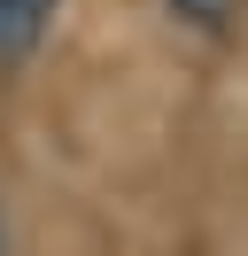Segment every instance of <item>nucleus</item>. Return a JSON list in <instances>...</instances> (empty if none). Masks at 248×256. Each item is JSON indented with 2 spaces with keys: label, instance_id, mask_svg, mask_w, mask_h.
Masks as SVG:
<instances>
[{
  "label": "nucleus",
  "instance_id": "7ed1b4c3",
  "mask_svg": "<svg viewBox=\"0 0 248 256\" xmlns=\"http://www.w3.org/2000/svg\"><path fill=\"white\" fill-rule=\"evenodd\" d=\"M0 256H8V233H0Z\"/></svg>",
  "mask_w": 248,
  "mask_h": 256
},
{
  "label": "nucleus",
  "instance_id": "f257e3e1",
  "mask_svg": "<svg viewBox=\"0 0 248 256\" xmlns=\"http://www.w3.org/2000/svg\"><path fill=\"white\" fill-rule=\"evenodd\" d=\"M62 0H0V62H16V54H31L46 39V24H54Z\"/></svg>",
  "mask_w": 248,
  "mask_h": 256
},
{
  "label": "nucleus",
  "instance_id": "f03ea898",
  "mask_svg": "<svg viewBox=\"0 0 248 256\" xmlns=\"http://www.w3.org/2000/svg\"><path fill=\"white\" fill-rule=\"evenodd\" d=\"M163 8L186 32H202V39H232L240 32V0H163Z\"/></svg>",
  "mask_w": 248,
  "mask_h": 256
}]
</instances>
